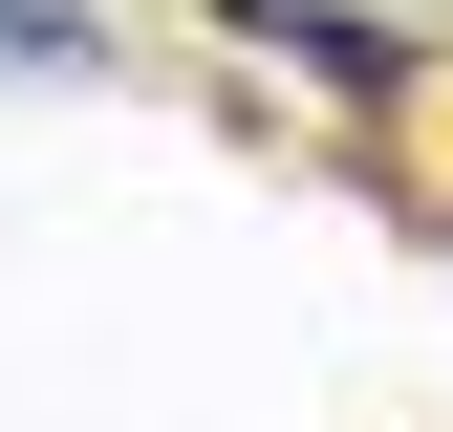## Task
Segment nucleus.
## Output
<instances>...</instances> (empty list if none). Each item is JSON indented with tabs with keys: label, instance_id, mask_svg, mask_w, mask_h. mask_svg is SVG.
I'll list each match as a JSON object with an SVG mask.
<instances>
[{
	"label": "nucleus",
	"instance_id": "f03ea898",
	"mask_svg": "<svg viewBox=\"0 0 453 432\" xmlns=\"http://www.w3.org/2000/svg\"><path fill=\"white\" fill-rule=\"evenodd\" d=\"M108 66V0H0V87H87Z\"/></svg>",
	"mask_w": 453,
	"mask_h": 432
},
{
	"label": "nucleus",
	"instance_id": "f257e3e1",
	"mask_svg": "<svg viewBox=\"0 0 453 432\" xmlns=\"http://www.w3.org/2000/svg\"><path fill=\"white\" fill-rule=\"evenodd\" d=\"M216 43H259V66H280V87H324L346 130H388V108L432 87V43H411V22H367V0H216Z\"/></svg>",
	"mask_w": 453,
	"mask_h": 432
}]
</instances>
